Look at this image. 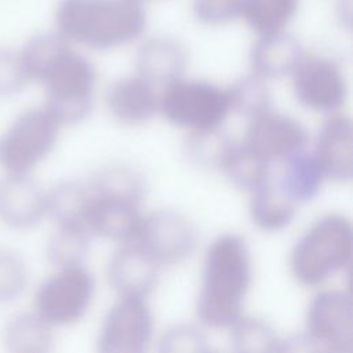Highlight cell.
Returning <instances> with one entry per match:
<instances>
[{
  "mask_svg": "<svg viewBox=\"0 0 353 353\" xmlns=\"http://www.w3.org/2000/svg\"><path fill=\"white\" fill-rule=\"evenodd\" d=\"M146 15L137 0H61L55 26L68 41L108 50L141 36Z\"/></svg>",
  "mask_w": 353,
  "mask_h": 353,
  "instance_id": "obj_1",
  "label": "cell"
},
{
  "mask_svg": "<svg viewBox=\"0 0 353 353\" xmlns=\"http://www.w3.org/2000/svg\"><path fill=\"white\" fill-rule=\"evenodd\" d=\"M250 281L251 265L244 241L233 234L216 239L204 262L199 319L211 327L232 325L240 317Z\"/></svg>",
  "mask_w": 353,
  "mask_h": 353,
  "instance_id": "obj_2",
  "label": "cell"
},
{
  "mask_svg": "<svg viewBox=\"0 0 353 353\" xmlns=\"http://www.w3.org/2000/svg\"><path fill=\"white\" fill-rule=\"evenodd\" d=\"M352 244V226L345 216H323L292 251L291 268L295 277L307 285L323 283L350 263Z\"/></svg>",
  "mask_w": 353,
  "mask_h": 353,
  "instance_id": "obj_3",
  "label": "cell"
},
{
  "mask_svg": "<svg viewBox=\"0 0 353 353\" xmlns=\"http://www.w3.org/2000/svg\"><path fill=\"white\" fill-rule=\"evenodd\" d=\"M47 92V110L59 124L80 123L92 102L95 72L88 59L68 47L41 79Z\"/></svg>",
  "mask_w": 353,
  "mask_h": 353,
  "instance_id": "obj_4",
  "label": "cell"
},
{
  "mask_svg": "<svg viewBox=\"0 0 353 353\" xmlns=\"http://www.w3.org/2000/svg\"><path fill=\"white\" fill-rule=\"evenodd\" d=\"M59 125L46 106L21 113L0 137V167L28 174L54 148Z\"/></svg>",
  "mask_w": 353,
  "mask_h": 353,
  "instance_id": "obj_5",
  "label": "cell"
},
{
  "mask_svg": "<svg viewBox=\"0 0 353 353\" xmlns=\"http://www.w3.org/2000/svg\"><path fill=\"white\" fill-rule=\"evenodd\" d=\"M160 108L168 121L192 131L218 128L230 112L228 91L207 81L176 80L164 88Z\"/></svg>",
  "mask_w": 353,
  "mask_h": 353,
  "instance_id": "obj_6",
  "label": "cell"
},
{
  "mask_svg": "<svg viewBox=\"0 0 353 353\" xmlns=\"http://www.w3.org/2000/svg\"><path fill=\"white\" fill-rule=\"evenodd\" d=\"M94 291V280L81 265L59 268L37 290L36 313L50 325L77 321L87 310Z\"/></svg>",
  "mask_w": 353,
  "mask_h": 353,
  "instance_id": "obj_7",
  "label": "cell"
},
{
  "mask_svg": "<svg viewBox=\"0 0 353 353\" xmlns=\"http://www.w3.org/2000/svg\"><path fill=\"white\" fill-rule=\"evenodd\" d=\"M306 336L313 350L353 352V302L345 291H325L310 303Z\"/></svg>",
  "mask_w": 353,
  "mask_h": 353,
  "instance_id": "obj_8",
  "label": "cell"
},
{
  "mask_svg": "<svg viewBox=\"0 0 353 353\" xmlns=\"http://www.w3.org/2000/svg\"><path fill=\"white\" fill-rule=\"evenodd\" d=\"M153 320L143 298L123 296L108 313L98 349L103 353H139L146 350Z\"/></svg>",
  "mask_w": 353,
  "mask_h": 353,
  "instance_id": "obj_9",
  "label": "cell"
},
{
  "mask_svg": "<svg viewBox=\"0 0 353 353\" xmlns=\"http://www.w3.org/2000/svg\"><path fill=\"white\" fill-rule=\"evenodd\" d=\"M157 263H178L194 247V230L185 216L174 211H157L142 216L132 241Z\"/></svg>",
  "mask_w": 353,
  "mask_h": 353,
  "instance_id": "obj_10",
  "label": "cell"
},
{
  "mask_svg": "<svg viewBox=\"0 0 353 353\" xmlns=\"http://www.w3.org/2000/svg\"><path fill=\"white\" fill-rule=\"evenodd\" d=\"M292 74L294 91L302 105L323 112H331L343 105L347 94L346 80L334 61L303 57Z\"/></svg>",
  "mask_w": 353,
  "mask_h": 353,
  "instance_id": "obj_11",
  "label": "cell"
},
{
  "mask_svg": "<svg viewBox=\"0 0 353 353\" xmlns=\"http://www.w3.org/2000/svg\"><path fill=\"white\" fill-rule=\"evenodd\" d=\"M306 139V131L296 120L268 110L251 119L244 142L272 163L303 150Z\"/></svg>",
  "mask_w": 353,
  "mask_h": 353,
  "instance_id": "obj_12",
  "label": "cell"
},
{
  "mask_svg": "<svg viewBox=\"0 0 353 353\" xmlns=\"http://www.w3.org/2000/svg\"><path fill=\"white\" fill-rule=\"evenodd\" d=\"M47 214V193L28 174L8 172L0 179V221L14 229H29Z\"/></svg>",
  "mask_w": 353,
  "mask_h": 353,
  "instance_id": "obj_13",
  "label": "cell"
},
{
  "mask_svg": "<svg viewBox=\"0 0 353 353\" xmlns=\"http://www.w3.org/2000/svg\"><path fill=\"white\" fill-rule=\"evenodd\" d=\"M324 176L347 182L353 176V130L347 117L328 120L319 132L313 153Z\"/></svg>",
  "mask_w": 353,
  "mask_h": 353,
  "instance_id": "obj_14",
  "label": "cell"
},
{
  "mask_svg": "<svg viewBox=\"0 0 353 353\" xmlns=\"http://www.w3.org/2000/svg\"><path fill=\"white\" fill-rule=\"evenodd\" d=\"M91 194L85 221L87 230L110 240L132 243L142 221L138 211L139 204L128 200L98 196L92 189Z\"/></svg>",
  "mask_w": 353,
  "mask_h": 353,
  "instance_id": "obj_15",
  "label": "cell"
},
{
  "mask_svg": "<svg viewBox=\"0 0 353 353\" xmlns=\"http://www.w3.org/2000/svg\"><path fill=\"white\" fill-rule=\"evenodd\" d=\"M157 262L138 244L119 251L109 263V281L121 296L143 298L157 283Z\"/></svg>",
  "mask_w": 353,
  "mask_h": 353,
  "instance_id": "obj_16",
  "label": "cell"
},
{
  "mask_svg": "<svg viewBox=\"0 0 353 353\" xmlns=\"http://www.w3.org/2000/svg\"><path fill=\"white\" fill-rule=\"evenodd\" d=\"M138 73L152 87L165 88L181 79L186 66V54L182 46L167 37L146 41L137 59Z\"/></svg>",
  "mask_w": 353,
  "mask_h": 353,
  "instance_id": "obj_17",
  "label": "cell"
},
{
  "mask_svg": "<svg viewBox=\"0 0 353 353\" xmlns=\"http://www.w3.org/2000/svg\"><path fill=\"white\" fill-rule=\"evenodd\" d=\"M106 103L119 121L141 124L154 114L157 98L153 87L138 76L113 83L108 90Z\"/></svg>",
  "mask_w": 353,
  "mask_h": 353,
  "instance_id": "obj_18",
  "label": "cell"
},
{
  "mask_svg": "<svg viewBox=\"0 0 353 353\" xmlns=\"http://www.w3.org/2000/svg\"><path fill=\"white\" fill-rule=\"evenodd\" d=\"M303 59L299 41L283 32L262 34L251 51V63L261 77L291 74Z\"/></svg>",
  "mask_w": 353,
  "mask_h": 353,
  "instance_id": "obj_19",
  "label": "cell"
},
{
  "mask_svg": "<svg viewBox=\"0 0 353 353\" xmlns=\"http://www.w3.org/2000/svg\"><path fill=\"white\" fill-rule=\"evenodd\" d=\"M91 196L90 183L63 181L47 193V214L51 215L58 226H79L87 229L85 221Z\"/></svg>",
  "mask_w": 353,
  "mask_h": 353,
  "instance_id": "obj_20",
  "label": "cell"
},
{
  "mask_svg": "<svg viewBox=\"0 0 353 353\" xmlns=\"http://www.w3.org/2000/svg\"><path fill=\"white\" fill-rule=\"evenodd\" d=\"M270 161L243 143H232L219 170L239 189L255 192L269 181Z\"/></svg>",
  "mask_w": 353,
  "mask_h": 353,
  "instance_id": "obj_21",
  "label": "cell"
},
{
  "mask_svg": "<svg viewBox=\"0 0 353 353\" xmlns=\"http://www.w3.org/2000/svg\"><path fill=\"white\" fill-rule=\"evenodd\" d=\"M284 161V174L279 188L295 203L314 199L324 178L314 156L301 150Z\"/></svg>",
  "mask_w": 353,
  "mask_h": 353,
  "instance_id": "obj_22",
  "label": "cell"
},
{
  "mask_svg": "<svg viewBox=\"0 0 353 353\" xmlns=\"http://www.w3.org/2000/svg\"><path fill=\"white\" fill-rule=\"evenodd\" d=\"M3 342L10 352L39 353L50 349V324L37 313H22L10 319L3 331Z\"/></svg>",
  "mask_w": 353,
  "mask_h": 353,
  "instance_id": "obj_23",
  "label": "cell"
},
{
  "mask_svg": "<svg viewBox=\"0 0 353 353\" xmlns=\"http://www.w3.org/2000/svg\"><path fill=\"white\" fill-rule=\"evenodd\" d=\"M295 204L280 188L266 183L254 192L250 212L254 223L261 229L279 230L292 221Z\"/></svg>",
  "mask_w": 353,
  "mask_h": 353,
  "instance_id": "obj_24",
  "label": "cell"
},
{
  "mask_svg": "<svg viewBox=\"0 0 353 353\" xmlns=\"http://www.w3.org/2000/svg\"><path fill=\"white\" fill-rule=\"evenodd\" d=\"M299 0H241L240 15L261 34L281 32L296 12Z\"/></svg>",
  "mask_w": 353,
  "mask_h": 353,
  "instance_id": "obj_25",
  "label": "cell"
},
{
  "mask_svg": "<svg viewBox=\"0 0 353 353\" xmlns=\"http://www.w3.org/2000/svg\"><path fill=\"white\" fill-rule=\"evenodd\" d=\"M92 192L98 196L113 197L141 204L145 196V181L134 168L124 165L108 167L98 172L90 182Z\"/></svg>",
  "mask_w": 353,
  "mask_h": 353,
  "instance_id": "obj_26",
  "label": "cell"
},
{
  "mask_svg": "<svg viewBox=\"0 0 353 353\" xmlns=\"http://www.w3.org/2000/svg\"><path fill=\"white\" fill-rule=\"evenodd\" d=\"M69 47L59 33H40L29 39L19 51L29 80L41 81L48 68Z\"/></svg>",
  "mask_w": 353,
  "mask_h": 353,
  "instance_id": "obj_27",
  "label": "cell"
},
{
  "mask_svg": "<svg viewBox=\"0 0 353 353\" xmlns=\"http://www.w3.org/2000/svg\"><path fill=\"white\" fill-rule=\"evenodd\" d=\"M232 346L234 352L272 353L281 352L283 341L263 321L251 317H239L233 324Z\"/></svg>",
  "mask_w": 353,
  "mask_h": 353,
  "instance_id": "obj_28",
  "label": "cell"
},
{
  "mask_svg": "<svg viewBox=\"0 0 353 353\" xmlns=\"http://www.w3.org/2000/svg\"><path fill=\"white\" fill-rule=\"evenodd\" d=\"M230 110L254 119L268 110H272V97L263 77L258 74L239 79L228 91Z\"/></svg>",
  "mask_w": 353,
  "mask_h": 353,
  "instance_id": "obj_29",
  "label": "cell"
},
{
  "mask_svg": "<svg viewBox=\"0 0 353 353\" xmlns=\"http://www.w3.org/2000/svg\"><path fill=\"white\" fill-rule=\"evenodd\" d=\"M90 232L79 226H59L47 245V258L58 268L80 265L88 252Z\"/></svg>",
  "mask_w": 353,
  "mask_h": 353,
  "instance_id": "obj_30",
  "label": "cell"
},
{
  "mask_svg": "<svg viewBox=\"0 0 353 353\" xmlns=\"http://www.w3.org/2000/svg\"><path fill=\"white\" fill-rule=\"evenodd\" d=\"M232 143L216 128L193 131L185 145V154L196 165L219 170Z\"/></svg>",
  "mask_w": 353,
  "mask_h": 353,
  "instance_id": "obj_31",
  "label": "cell"
},
{
  "mask_svg": "<svg viewBox=\"0 0 353 353\" xmlns=\"http://www.w3.org/2000/svg\"><path fill=\"white\" fill-rule=\"evenodd\" d=\"M29 281L23 258L11 250H0V305L18 299Z\"/></svg>",
  "mask_w": 353,
  "mask_h": 353,
  "instance_id": "obj_32",
  "label": "cell"
},
{
  "mask_svg": "<svg viewBox=\"0 0 353 353\" xmlns=\"http://www.w3.org/2000/svg\"><path fill=\"white\" fill-rule=\"evenodd\" d=\"M28 81L19 51L0 47V98L21 92Z\"/></svg>",
  "mask_w": 353,
  "mask_h": 353,
  "instance_id": "obj_33",
  "label": "cell"
},
{
  "mask_svg": "<svg viewBox=\"0 0 353 353\" xmlns=\"http://www.w3.org/2000/svg\"><path fill=\"white\" fill-rule=\"evenodd\" d=\"M208 349L205 336L192 325H175L160 339V350L167 353H200Z\"/></svg>",
  "mask_w": 353,
  "mask_h": 353,
  "instance_id": "obj_34",
  "label": "cell"
},
{
  "mask_svg": "<svg viewBox=\"0 0 353 353\" xmlns=\"http://www.w3.org/2000/svg\"><path fill=\"white\" fill-rule=\"evenodd\" d=\"M241 0H194L196 17L207 23H223L240 15Z\"/></svg>",
  "mask_w": 353,
  "mask_h": 353,
  "instance_id": "obj_35",
  "label": "cell"
}]
</instances>
